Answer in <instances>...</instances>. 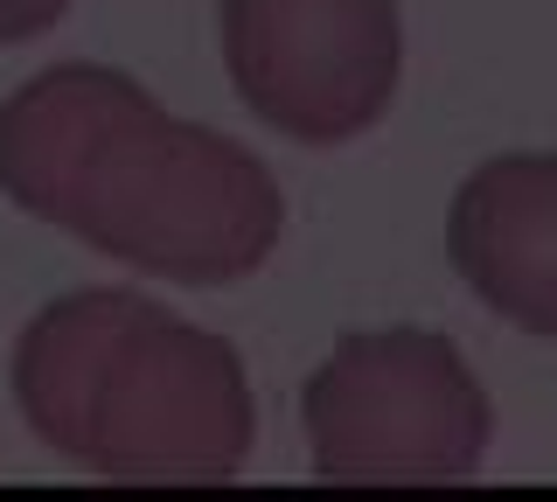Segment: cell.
Returning a JSON list of instances; mask_svg holds the SVG:
<instances>
[{"mask_svg":"<svg viewBox=\"0 0 557 502\" xmlns=\"http://www.w3.org/2000/svg\"><path fill=\"white\" fill-rule=\"evenodd\" d=\"M0 196L174 286L251 280L286 231V196L251 147L174 119L104 63L35 71L0 106Z\"/></svg>","mask_w":557,"mask_h":502,"instance_id":"cell-1","label":"cell"},{"mask_svg":"<svg viewBox=\"0 0 557 502\" xmlns=\"http://www.w3.org/2000/svg\"><path fill=\"white\" fill-rule=\"evenodd\" d=\"M8 377L35 440L104 481H231L251 454L237 350L133 286L49 301Z\"/></svg>","mask_w":557,"mask_h":502,"instance_id":"cell-2","label":"cell"},{"mask_svg":"<svg viewBox=\"0 0 557 502\" xmlns=\"http://www.w3.org/2000/svg\"><path fill=\"white\" fill-rule=\"evenodd\" d=\"M307 454L327 489H446L474 481L495 405L460 342L432 328L342 335L300 391Z\"/></svg>","mask_w":557,"mask_h":502,"instance_id":"cell-3","label":"cell"},{"mask_svg":"<svg viewBox=\"0 0 557 502\" xmlns=\"http://www.w3.org/2000/svg\"><path fill=\"white\" fill-rule=\"evenodd\" d=\"M223 71L251 119L300 147H348L405 77L397 0H216Z\"/></svg>","mask_w":557,"mask_h":502,"instance_id":"cell-4","label":"cell"},{"mask_svg":"<svg viewBox=\"0 0 557 502\" xmlns=\"http://www.w3.org/2000/svg\"><path fill=\"white\" fill-rule=\"evenodd\" d=\"M446 252L487 315L557 335V154H495L460 182Z\"/></svg>","mask_w":557,"mask_h":502,"instance_id":"cell-5","label":"cell"},{"mask_svg":"<svg viewBox=\"0 0 557 502\" xmlns=\"http://www.w3.org/2000/svg\"><path fill=\"white\" fill-rule=\"evenodd\" d=\"M63 14H70V0H0V42H35Z\"/></svg>","mask_w":557,"mask_h":502,"instance_id":"cell-6","label":"cell"}]
</instances>
